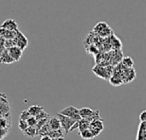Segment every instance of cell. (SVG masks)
Returning <instances> with one entry per match:
<instances>
[{
  "label": "cell",
  "instance_id": "cell-6",
  "mask_svg": "<svg viewBox=\"0 0 146 140\" xmlns=\"http://www.w3.org/2000/svg\"><path fill=\"white\" fill-rule=\"evenodd\" d=\"M110 68V66L103 67V66H100V65H97L92 68V71L99 78L104 79V80H108V79H110L111 76L114 74V73L109 71Z\"/></svg>",
  "mask_w": 146,
  "mask_h": 140
},
{
  "label": "cell",
  "instance_id": "cell-14",
  "mask_svg": "<svg viewBox=\"0 0 146 140\" xmlns=\"http://www.w3.org/2000/svg\"><path fill=\"white\" fill-rule=\"evenodd\" d=\"M22 133L30 139H33L34 137L38 135V133L36 127H28L24 132H22Z\"/></svg>",
  "mask_w": 146,
  "mask_h": 140
},
{
  "label": "cell",
  "instance_id": "cell-2",
  "mask_svg": "<svg viewBox=\"0 0 146 140\" xmlns=\"http://www.w3.org/2000/svg\"><path fill=\"white\" fill-rule=\"evenodd\" d=\"M93 32L95 33H98L101 37H110L113 34L112 29L106 22H98L93 28Z\"/></svg>",
  "mask_w": 146,
  "mask_h": 140
},
{
  "label": "cell",
  "instance_id": "cell-24",
  "mask_svg": "<svg viewBox=\"0 0 146 140\" xmlns=\"http://www.w3.org/2000/svg\"><path fill=\"white\" fill-rule=\"evenodd\" d=\"M27 123H28V126L29 127H36L37 124H38V120L36 117L34 116H31L28 120H27Z\"/></svg>",
  "mask_w": 146,
  "mask_h": 140
},
{
  "label": "cell",
  "instance_id": "cell-13",
  "mask_svg": "<svg viewBox=\"0 0 146 140\" xmlns=\"http://www.w3.org/2000/svg\"><path fill=\"white\" fill-rule=\"evenodd\" d=\"M27 110L32 116L36 117L44 110V108L42 106H39V105H32L27 109Z\"/></svg>",
  "mask_w": 146,
  "mask_h": 140
},
{
  "label": "cell",
  "instance_id": "cell-5",
  "mask_svg": "<svg viewBox=\"0 0 146 140\" xmlns=\"http://www.w3.org/2000/svg\"><path fill=\"white\" fill-rule=\"evenodd\" d=\"M61 115H65L67 117H69L76 121H80L81 119L80 114V109H77L74 106H68L66 107L65 109H63L62 110H61L59 112Z\"/></svg>",
  "mask_w": 146,
  "mask_h": 140
},
{
  "label": "cell",
  "instance_id": "cell-15",
  "mask_svg": "<svg viewBox=\"0 0 146 140\" xmlns=\"http://www.w3.org/2000/svg\"><path fill=\"white\" fill-rule=\"evenodd\" d=\"M90 127H91V122L90 121L84 120V119H82L79 121V128H78L79 133L85 131V130H87V129H90Z\"/></svg>",
  "mask_w": 146,
  "mask_h": 140
},
{
  "label": "cell",
  "instance_id": "cell-21",
  "mask_svg": "<svg viewBox=\"0 0 146 140\" xmlns=\"http://www.w3.org/2000/svg\"><path fill=\"white\" fill-rule=\"evenodd\" d=\"M28 123L27 121H23V120H20L18 121V128L21 131V132H24L27 127H28Z\"/></svg>",
  "mask_w": 146,
  "mask_h": 140
},
{
  "label": "cell",
  "instance_id": "cell-11",
  "mask_svg": "<svg viewBox=\"0 0 146 140\" xmlns=\"http://www.w3.org/2000/svg\"><path fill=\"white\" fill-rule=\"evenodd\" d=\"M16 34H17V31L13 32V31H9L6 29H3V28H1V31H0L1 38L4 39H14L16 37Z\"/></svg>",
  "mask_w": 146,
  "mask_h": 140
},
{
  "label": "cell",
  "instance_id": "cell-23",
  "mask_svg": "<svg viewBox=\"0 0 146 140\" xmlns=\"http://www.w3.org/2000/svg\"><path fill=\"white\" fill-rule=\"evenodd\" d=\"M36 118H37L38 121H40V120H44V119H50V115L47 112H45L44 110H43L38 115L36 116Z\"/></svg>",
  "mask_w": 146,
  "mask_h": 140
},
{
  "label": "cell",
  "instance_id": "cell-1",
  "mask_svg": "<svg viewBox=\"0 0 146 140\" xmlns=\"http://www.w3.org/2000/svg\"><path fill=\"white\" fill-rule=\"evenodd\" d=\"M80 114L81 119L86 120L90 122L101 119L99 110H92V109H89V108L80 109Z\"/></svg>",
  "mask_w": 146,
  "mask_h": 140
},
{
  "label": "cell",
  "instance_id": "cell-18",
  "mask_svg": "<svg viewBox=\"0 0 146 140\" xmlns=\"http://www.w3.org/2000/svg\"><path fill=\"white\" fill-rule=\"evenodd\" d=\"M51 131H52V129H51V127H50V124L48 122L47 124H45L38 131V136H41V137H43V136H49V134L50 133Z\"/></svg>",
  "mask_w": 146,
  "mask_h": 140
},
{
  "label": "cell",
  "instance_id": "cell-25",
  "mask_svg": "<svg viewBox=\"0 0 146 140\" xmlns=\"http://www.w3.org/2000/svg\"><path fill=\"white\" fill-rule=\"evenodd\" d=\"M139 120L141 122H146V109L143 110L139 115Z\"/></svg>",
  "mask_w": 146,
  "mask_h": 140
},
{
  "label": "cell",
  "instance_id": "cell-10",
  "mask_svg": "<svg viewBox=\"0 0 146 140\" xmlns=\"http://www.w3.org/2000/svg\"><path fill=\"white\" fill-rule=\"evenodd\" d=\"M9 50V55L11 56V57L15 60V62H18L20 61V59L21 58L22 56V53H23V50H21L19 47L17 46H14L12 48H9L8 49Z\"/></svg>",
  "mask_w": 146,
  "mask_h": 140
},
{
  "label": "cell",
  "instance_id": "cell-7",
  "mask_svg": "<svg viewBox=\"0 0 146 140\" xmlns=\"http://www.w3.org/2000/svg\"><path fill=\"white\" fill-rule=\"evenodd\" d=\"M15 44H16V46L19 47L21 50H24L27 45H28V39L21 32V31H17V34H16V37L14 38Z\"/></svg>",
  "mask_w": 146,
  "mask_h": 140
},
{
  "label": "cell",
  "instance_id": "cell-20",
  "mask_svg": "<svg viewBox=\"0 0 146 140\" xmlns=\"http://www.w3.org/2000/svg\"><path fill=\"white\" fill-rule=\"evenodd\" d=\"M91 127L102 132V131L104 130V121H103L102 119H100V120H96V121L91 122Z\"/></svg>",
  "mask_w": 146,
  "mask_h": 140
},
{
  "label": "cell",
  "instance_id": "cell-17",
  "mask_svg": "<svg viewBox=\"0 0 146 140\" xmlns=\"http://www.w3.org/2000/svg\"><path fill=\"white\" fill-rule=\"evenodd\" d=\"M79 134L81 137V139L84 140H92L93 139H95L94 135L92 134V131L90 129L82 131V132L79 133Z\"/></svg>",
  "mask_w": 146,
  "mask_h": 140
},
{
  "label": "cell",
  "instance_id": "cell-8",
  "mask_svg": "<svg viewBox=\"0 0 146 140\" xmlns=\"http://www.w3.org/2000/svg\"><path fill=\"white\" fill-rule=\"evenodd\" d=\"M1 28L15 32V31H18V25L16 21H14L13 19H7L2 23Z\"/></svg>",
  "mask_w": 146,
  "mask_h": 140
},
{
  "label": "cell",
  "instance_id": "cell-26",
  "mask_svg": "<svg viewBox=\"0 0 146 140\" xmlns=\"http://www.w3.org/2000/svg\"><path fill=\"white\" fill-rule=\"evenodd\" d=\"M40 140H52V139L50 136H43V137H41Z\"/></svg>",
  "mask_w": 146,
  "mask_h": 140
},
{
  "label": "cell",
  "instance_id": "cell-16",
  "mask_svg": "<svg viewBox=\"0 0 146 140\" xmlns=\"http://www.w3.org/2000/svg\"><path fill=\"white\" fill-rule=\"evenodd\" d=\"M65 135V133L62 129H59V130H52L50 132V133L49 134V136L52 139H60V138H63Z\"/></svg>",
  "mask_w": 146,
  "mask_h": 140
},
{
  "label": "cell",
  "instance_id": "cell-27",
  "mask_svg": "<svg viewBox=\"0 0 146 140\" xmlns=\"http://www.w3.org/2000/svg\"><path fill=\"white\" fill-rule=\"evenodd\" d=\"M52 140H65L64 138H60V139H52Z\"/></svg>",
  "mask_w": 146,
  "mask_h": 140
},
{
  "label": "cell",
  "instance_id": "cell-9",
  "mask_svg": "<svg viewBox=\"0 0 146 140\" xmlns=\"http://www.w3.org/2000/svg\"><path fill=\"white\" fill-rule=\"evenodd\" d=\"M0 62H1L2 64H11V63L15 62V60L9 55L8 49H5L4 50L1 51V54H0Z\"/></svg>",
  "mask_w": 146,
  "mask_h": 140
},
{
  "label": "cell",
  "instance_id": "cell-4",
  "mask_svg": "<svg viewBox=\"0 0 146 140\" xmlns=\"http://www.w3.org/2000/svg\"><path fill=\"white\" fill-rule=\"evenodd\" d=\"M0 110H1V118L5 119H11V113H10V108L8 103L7 97L4 93L1 94L0 97Z\"/></svg>",
  "mask_w": 146,
  "mask_h": 140
},
{
  "label": "cell",
  "instance_id": "cell-22",
  "mask_svg": "<svg viewBox=\"0 0 146 140\" xmlns=\"http://www.w3.org/2000/svg\"><path fill=\"white\" fill-rule=\"evenodd\" d=\"M32 115H30V113L28 112V110L27 109H25V110H23L21 113V115H20V120H23V121H27V120L31 117Z\"/></svg>",
  "mask_w": 146,
  "mask_h": 140
},
{
  "label": "cell",
  "instance_id": "cell-19",
  "mask_svg": "<svg viewBox=\"0 0 146 140\" xmlns=\"http://www.w3.org/2000/svg\"><path fill=\"white\" fill-rule=\"evenodd\" d=\"M121 64L125 67V68H133V64H134V61L133 60L132 57L130 56H126L123 58L122 62H121Z\"/></svg>",
  "mask_w": 146,
  "mask_h": 140
},
{
  "label": "cell",
  "instance_id": "cell-3",
  "mask_svg": "<svg viewBox=\"0 0 146 140\" xmlns=\"http://www.w3.org/2000/svg\"><path fill=\"white\" fill-rule=\"evenodd\" d=\"M56 116L59 118V120L61 121L62 128L64 131L65 135H68L70 133V131H71L72 127H74V125L76 123V121H74V120L69 118V117H67L65 115H62L60 113H58L56 115Z\"/></svg>",
  "mask_w": 146,
  "mask_h": 140
},
{
  "label": "cell",
  "instance_id": "cell-12",
  "mask_svg": "<svg viewBox=\"0 0 146 140\" xmlns=\"http://www.w3.org/2000/svg\"><path fill=\"white\" fill-rule=\"evenodd\" d=\"M49 124L51 127L52 130H59V129H62V125H61V121L59 120V118L57 116H54V117H50L49 120Z\"/></svg>",
  "mask_w": 146,
  "mask_h": 140
}]
</instances>
